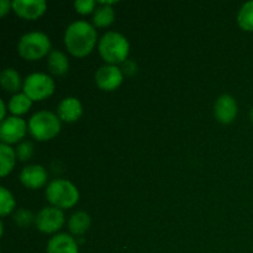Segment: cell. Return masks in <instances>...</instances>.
Listing matches in <instances>:
<instances>
[{"label": "cell", "mask_w": 253, "mask_h": 253, "mask_svg": "<svg viewBox=\"0 0 253 253\" xmlns=\"http://www.w3.org/2000/svg\"><path fill=\"white\" fill-rule=\"evenodd\" d=\"M32 105V100L25 93L15 94L9 101V110L14 115H22L30 110Z\"/></svg>", "instance_id": "d6986e66"}, {"label": "cell", "mask_w": 253, "mask_h": 253, "mask_svg": "<svg viewBox=\"0 0 253 253\" xmlns=\"http://www.w3.org/2000/svg\"><path fill=\"white\" fill-rule=\"evenodd\" d=\"M51 41L43 32L34 31L24 35L17 44L19 54L26 61H37L46 54H49Z\"/></svg>", "instance_id": "5b68a950"}, {"label": "cell", "mask_w": 253, "mask_h": 253, "mask_svg": "<svg viewBox=\"0 0 253 253\" xmlns=\"http://www.w3.org/2000/svg\"><path fill=\"white\" fill-rule=\"evenodd\" d=\"M47 66H48L49 72L54 76H64L69 69V62L63 52L53 49L48 54Z\"/></svg>", "instance_id": "9a60e30c"}, {"label": "cell", "mask_w": 253, "mask_h": 253, "mask_svg": "<svg viewBox=\"0 0 253 253\" xmlns=\"http://www.w3.org/2000/svg\"><path fill=\"white\" fill-rule=\"evenodd\" d=\"M124 74L119 67L106 64L100 67L95 73V83L100 89L105 91H113L121 85Z\"/></svg>", "instance_id": "9c48e42d"}, {"label": "cell", "mask_w": 253, "mask_h": 253, "mask_svg": "<svg viewBox=\"0 0 253 253\" xmlns=\"http://www.w3.org/2000/svg\"><path fill=\"white\" fill-rule=\"evenodd\" d=\"M47 4L44 0H14L12 10L25 20H36L44 14Z\"/></svg>", "instance_id": "30bf717a"}, {"label": "cell", "mask_w": 253, "mask_h": 253, "mask_svg": "<svg viewBox=\"0 0 253 253\" xmlns=\"http://www.w3.org/2000/svg\"><path fill=\"white\" fill-rule=\"evenodd\" d=\"M57 113H58V118L62 121L74 123L82 116L83 108H82V103L78 99L73 98V96H68V98H64L59 103L58 108H57Z\"/></svg>", "instance_id": "4fadbf2b"}, {"label": "cell", "mask_w": 253, "mask_h": 253, "mask_svg": "<svg viewBox=\"0 0 253 253\" xmlns=\"http://www.w3.org/2000/svg\"><path fill=\"white\" fill-rule=\"evenodd\" d=\"M115 19V12L110 5H100L94 11L93 22L96 27H106L111 25Z\"/></svg>", "instance_id": "ffe728a7"}, {"label": "cell", "mask_w": 253, "mask_h": 253, "mask_svg": "<svg viewBox=\"0 0 253 253\" xmlns=\"http://www.w3.org/2000/svg\"><path fill=\"white\" fill-rule=\"evenodd\" d=\"M29 131L39 141L52 140L61 131V119L51 111H39L30 119Z\"/></svg>", "instance_id": "277c9868"}, {"label": "cell", "mask_w": 253, "mask_h": 253, "mask_svg": "<svg viewBox=\"0 0 253 253\" xmlns=\"http://www.w3.org/2000/svg\"><path fill=\"white\" fill-rule=\"evenodd\" d=\"M16 157L19 158L21 162H25V161L30 160L34 153V145L30 141H25V142H21L16 147Z\"/></svg>", "instance_id": "603a6c76"}, {"label": "cell", "mask_w": 253, "mask_h": 253, "mask_svg": "<svg viewBox=\"0 0 253 253\" xmlns=\"http://www.w3.org/2000/svg\"><path fill=\"white\" fill-rule=\"evenodd\" d=\"M90 227V216L84 211H77L68 221V229L73 235H83Z\"/></svg>", "instance_id": "e0dca14e"}, {"label": "cell", "mask_w": 253, "mask_h": 253, "mask_svg": "<svg viewBox=\"0 0 253 253\" xmlns=\"http://www.w3.org/2000/svg\"><path fill=\"white\" fill-rule=\"evenodd\" d=\"M32 217L34 216H32L31 212L27 211V210H25V209H21V210H19L16 214H15L14 219L19 226L26 227L27 225L32 221Z\"/></svg>", "instance_id": "d4e9b609"}, {"label": "cell", "mask_w": 253, "mask_h": 253, "mask_svg": "<svg viewBox=\"0 0 253 253\" xmlns=\"http://www.w3.org/2000/svg\"><path fill=\"white\" fill-rule=\"evenodd\" d=\"M130 52V43L124 35L119 32H106L99 41V53L108 64L124 63Z\"/></svg>", "instance_id": "7a4b0ae2"}, {"label": "cell", "mask_w": 253, "mask_h": 253, "mask_svg": "<svg viewBox=\"0 0 253 253\" xmlns=\"http://www.w3.org/2000/svg\"><path fill=\"white\" fill-rule=\"evenodd\" d=\"M46 198L54 208L69 209L78 203L79 192L69 180L54 179L47 185Z\"/></svg>", "instance_id": "3957f363"}, {"label": "cell", "mask_w": 253, "mask_h": 253, "mask_svg": "<svg viewBox=\"0 0 253 253\" xmlns=\"http://www.w3.org/2000/svg\"><path fill=\"white\" fill-rule=\"evenodd\" d=\"M98 40L96 30L89 22L79 20L67 27L64 34V43L69 53L74 57H85L94 49Z\"/></svg>", "instance_id": "6da1fadb"}, {"label": "cell", "mask_w": 253, "mask_h": 253, "mask_svg": "<svg viewBox=\"0 0 253 253\" xmlns=\"http://www.w3.org/2000/svg\"><path fill=\"white\" fill-rule=\"evenodd\" d=\"M237 22L242 30L253 32V1H247L242 5L237 15Z\"/></svg>", "instance_id": "44dd1931"}, {"label": "cell", "mask_w": 253, "mask_h": 253, "mask_svg": "<svg viewBox=\"0 0 253 253\" xmlns=\"http://www.w3.org/2000/svg\"><path fill=\"white\" fill-rule=\"evenodd\" d=\"M15 208V199L11 193L6 188H0V215L6 216L7 214L14 210Z\"/></svg>", "instance_id": "7402d4cb"}, {"label": "cell", "mask_w": 253, "mask_h": 253, "mask_svg": "<svg viewBox=\"0 0 253 253\" xmlns=\"http://www.w3.org/2000/svg\"><path fill=\"white\" fill-rule=\"evenodd\" d=\"M10 7L12 9V2L7 1V0H0V15L1 16H5L10 11Z\"/></svg>", "instance_id": "484cf974"}, {"label": "cell", "mask_w": 253, "mask_h": 253, "mask_svg": "<svg viewBox=\"0 0 253 253\" xmlns=\"http://www.w3.org/2000/svg\"><path fill=\"white\" fill-rule=\"evenodd\" d=\"M96 2L94 0H77L74 2V7L82 15H88L95 9Z\"/></svg>", "instance_id": "cb8c5ba5"}, {"label": "cell", "mask_w": 253, "mask_h": 253, "mask_svg": "<svg viewBox=\"0 0 253 253\" xmlns=\"http://www.w3.org/2000/svg\"><path fill=\"white\" fill-rule=\"evenodd\" d=\"M214 115L221 124H231L237 116V103L231 95L224 94L216 100Z\"/></svg>", "instance_id": "8fae6325"}, {"label": "cell", "mask_w": 253, "mask_h": 253, "mask_svg": "<svg viewBox=\"0 0 253 253\" xmlns=\"http://www.w3.org/2000/svg\"><path fill=\"white\" fill-rule=\"evenodd\" d=\"M47 253H78V245L69 235H54L47 244Z\"/></svg>", "instance_id": "5bb4252c"}, {"label": "cell", "mask_w": 253, "mask_h": 253, "mask_svg": "<svg viewBox=\"0 0 253 253\" xmlns=\"http://www.w3.org/2000/svg\"><path fill=\"white\" fill-rule=\"evenodd\" d=\"M20 182L29 189H39L47 182V172L42 166H26L20 173Z\"/></svg>", "instance_id": "7c38bea8"}, {"label": "cell", "mask_w": 253, "mask_h": 253, "mask_svg": "<svg viewBox=\"0 0 253 253\" xmlns=\"http://www.w3.org/2000/svg\"><path fill=\"white\" fill-rule=\"evenodd\" d=\"M0 83L6 91L16 93L21 86V77L14 68H6L0 74Z\"/></svg>", "instance_id": "ac0fdd59"}, {"label": "cell", "mask_w": 253, "mask_h": 253, "mask_svg": "<svg viewBox=\"0 0 253 253\" xmlns=\"http://www.w3.org/2000/svg\"><path fill=\"white\" fill-rule=\"evenodd\" d=\"M54 91V82L48 74L32 73L24 82V93L32 101L44 100Z\"/></svg>", "instance_id": "8992f818"}, {"label": "cell", "mask_w": 253, "mask_h": 253, "mask_svg": "<svg viewBox=\"0 0 253 253\" xmlns=\"http://www.w3.org/2000/svg\"><path fill=\"white\" fill-rule=\"evenodd\" d=\"M35 224L43 234H53L63 226L64 214L58 208H44L36 215Z\"/></svg>", "instance_id": "ba28073f"}, {"label": "cell", "mask_w": 253, "mask_h": 253, "mask_svg": "<svg viewBox=\"0 0 253 253\" xmlns=\"http://www.w3.org/2000/svg\"><path fill=\"white\" fill-rule=\"evenodd\" d=\"M16 158V152L9 145H5V143L0 145V174L1 177H6L14 169Z\"/></svg>", "instance_id": "2e32d148"}, {"label": "cell", "mask_w": 253, "mask_h": 253, "mask_svg": "<svg viewBox=\"0 0 253 253\" xmlns=\"http://www.w3.org/2000/svg\"><path fill=\"white\" fill-rule=\"evenodd\" d=\"M251 120H252V123H253V108H252V110H251Z\"/></svg>", "instance_id": "83f0119b"}, {"label": "cell", "mask_w": 253, "mask_h": 253, "mask_svg": "<svg viewBox=\"0 0 253 253\" xmlns=\"http://www.w3.org/2000/svg\"><path fill=\"white\" fill-rule=\"evenodd\" d=\"M27 131V125L24 119L19 116H9L1 121L0 125V140L5 145L17 143L25 137Z\"/></svg>", "instance_id": "52a82bcc"}, {"label": "cell", "mask_w": 253, "mask_h": 253, "mask_svg": "<svg viewBox=\"0 0 253 253\" xmlns=\"http://www.w3.org/2000/svg\"><path fill=\"white\" fill-rule=\"evenodd\" d=\"M0 106H1V116H0V118H1V121H2L5 120V111H6V106H5L4 100L0 101Z\"/></svg>", "instance_id": "4316f807"}]
</instances>
